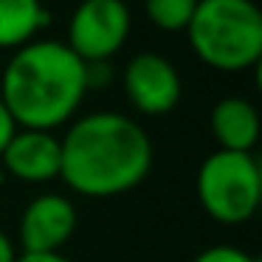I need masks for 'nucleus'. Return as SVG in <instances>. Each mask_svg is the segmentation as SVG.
<instances>
[{
	"label": "nucleus",
	"mask_w": 262,
	"mask_h": 262,
	"mask_svg": "<svg viewBox=\"0 0 262 262\" xmlns=\"http://www.w3.org/2000/svg\"><path fill=\"white\" fill-rule=\"evenodd\" d=\"M17 259V251H14V243L3 228H0V262H14Z\"/></svg>",
	"instance_id": "2eb2a0df"
},
{
	"label": "nucleus",
	"mask_w": 262,
	"mask_h": 262,
	"mask_svg": "<svg viewBox=\"0 0 262 262\" xmlns=\"http://www.w3.org/2000/svg\"><path fill=\"white\" fill-rule=\"evenodd\" d=\"M76 231V206L65 194H37L20 217L23 254H59Z\"/></svg>",
	"instance_id": "0eeeda50"
},
{
	"label": "nucleus",
	"mask_w": 262,
	"mask_h": 262,
	"mask_svg": "<svg viewBox=\"0 0 262 262\" xmlns=\"http://www.w3.org/2000/svg\"><path fill=\"white\" fill-rule=\"evenodd\" d=\"M113 82V65L110 62H85V85L91 88H102Z\"/></svg>",
	"instance_id": "ddd939ff"
},
{
	"label": "nucleus",
	"mask_w": 262,
	"mask_h": 262,
	"mask_svg": "<svg viewBox=\"0 0 262 262\" xmlns=\"http://www.w3.org/2000/svg\"><path fill=\"white\" fill-rule=\"evenodd\" d=\"M198 0H144V14L158 31H186Z\"/></svg>",
	"instance_id": "9b49d317"
},
{
	"label": "nucleus",
	"mask_w": 262,
	"mask_h": 262,
	"mask_svg": "<svg viewBox=\"0 0 262 262\" xmlns=\"http://www.w3.org/2000/svg\"><path fill=\"white\" fill-rule=\"evenodd\" d=\"M152 169L147 130L119 110L79 116L59 138V178L82 198H116Z\"/></svg>",
	"instance_id": "f257e3e1"
},
{
	"label": "nucleus",
	"mask_w": 262,
	"mask_h": 262,
	"mask_svg": "<svg viewBox=\"0 0 262 262\" xmlns=\"http://www.w3.org/2000/svg\"><path fill=\"white\" fill-rule=\"evenodd\" d=\"M186 37L211 68H254L262 57V14L254 0H198Z\"/></svg>",
	"instance_id": "7ed1b4c3"
},
{
	"label": "nucleus",
	"mask_w": 262,
	"mask_h": 262,
	"mask_svg": "<svg viewBox=\"0 0 262 262\" xmlns=\"http://www.w3.org/2000/svg\"><path fill=\"white\" fill-rule=\"evenodd\" d=\"M3 183H6V172L0 169V186H3Z\"/></svg>",
	"instance_id": "f3484780"
},
{
	"label": "nucleus",
	"mask_w": 262,
	"mask_h": 262,
	"mask_svg": "<svg viewBox=\"0 0 262 262\" xmlns=\"http://www.w3.org/2000/svg\"><path fill=\"white\" fill-rule=\"evenodd\" d=\"M14 262H71L62 254H17Z\"/></svg>",
	"instance_id": "dca6fc26"
},
{
	"label": "nucleus",
	"mask_w": 262,
	"mask_h": 262,
	"mask_svg": "<svg viewBox=\"0 0 262 262\" xmlns=\"http://www.w3.org/2000/svg\"><path fill=\"white\" fill-rule=\"evenodd\" d=\"M14 133H17V124H14L12 113L6 110V104H3V99H0V152L6 149V144L12 141Z\"/></svg>",
	"instance_id": "4468645a"
},
{
	"label": "nucleus",
	"mask_w": 262,
	"mask_h": 262,
	"mask_svg": "<svg viewBox=\"0 0 262 262\" xmlns=\"http://www.w3.org/2000/svg\"><path fill=\"white\" fill-rule=\"evenodd\" d=\"M51 23L42 0H0V48H23Z\"/></svg>",
	"instance_id": "9d476101"
},
{
	"label": "nucleus",
	"mask_w": 262,
	"mask_h": 262,
	"mask_svg": "<svg viewBox=\"0 0 262 262\" xmlns=\"http://www.w3.org/2000/svg\"><path fill=\"white\" fill-rule=\"evenodd\" d=\"M192 262H256V259L237 245H211V248L200 251Z\"/></svg>",
	"instance_id": "f8f14e48"
},
{
	"label": "nucleus",
	"mask_w": 262,
	"mask_h": 262,
	"mask_svg": "<svg viewBox=\"0 0 262 262\" xmlns=\"http://www.w3.org/2000/svg\"><path fill=\"white\" fill-rule=\"evenodd\" d=\"M133 14L124 0H79L68 20L65 46L82 62H110L130 37Z\"/></svg>",
	"instance_id": "39448f33"
},
{
	"label": "nucleus",
	"mask_w": 262,
	"mask_h": 262,
	"mask_svg": "<svg viewBox=\"0 0 262 262\" xmlns=\"http://www.w3.org/2000/svg\"><path fill=\"white\" fill-rule=\"evenodd\" d=\"M198 198L217 223L239 226L251 220L262 200V169L254 152L214 149L198 169Z\"/></svg>",
	"instance_id": "20e7f679"
},
{
	"label": "nucleus",
	"mask_w": 262,
	"mask_h": 262,
	"mask_svg": "<svg viewBox=\"0 0 262 262\" xmlns=\"http://www.w3.org/2000/svg\"><path fill=\"white\" fill-rule=\"evenodd\" d=\"M0 169L26 183H48L59 178V138L46 130H23L0 152Z\"/></svg>",
	"instance_id": "6e6552de"
},
{
	"label": "nucleus",
	"mask_w": 262,
	"mask_h": 262,
	"mask_svg": "<svg viewBox=\"0 0 262 262\" xmlns=\"http://www.w3.org/2000/svg\"><path fill=\"white\" fill-rule=\"evenodd\" d=\"M85 93V62L59 40L26 42L0 76V99L23 130L54 133L68 124Z\"/></svg>",
	"instance_id": "f03ea898"
},
{
	"label": "nucleus",
	"mask_w": 262,
	"mask_h": 262,
	"mask_svg": "<svg viewBox=\"0 0 262 262\" xmlns=\"http://www.w3.org/2000/svg\"><path fill=\"white\" fill-rule=\"evenodd\" d=\"M181 74L155 51H141L124 68V93L130 104L144 116H164L181 102Z\"/></svg>",
	"instance_id": "423d86ee"
},
{
	"label": "nucleus",
	"mask_w": 262,
	"mask_h": 262,
	"mask_svg": "<svg viewBox=\"0 0 262 262\" xmlns=\"http://www.w3.org/2000/svg\"><path fill=\"white\" fill-rule=\"evenodd\" d=\"M209 127L220 149L254 152V144L259 138V113L248 99L226 96L211 107Z\"/></svg>",
	"instance_id": "1a4fd4ad"
}]
</instances>
